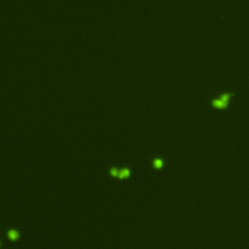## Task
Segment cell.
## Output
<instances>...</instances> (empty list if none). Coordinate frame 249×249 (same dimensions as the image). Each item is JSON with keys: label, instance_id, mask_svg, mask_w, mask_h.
<instances>
[{"label": "cell", "instance_id": "6da1fadb", "mask_svg": "<svg viewBox=\"0 0 249 249\" xmlns=\"http://www.w3.org/2000/svg\"><path fill=\"white\" fill-rule=\"evenodd\" d=\"M235 95V92H224L220 95L219 97L211 99V105L213 107L219 108V109H226L229 104L231 98Z\"/></svg>", "mask_w": 249, "mask_h": 249}, {"label": "cell", "instance_id": "3957f363", "mask_svg": "<svg viewBox=\"0 0 249 249\" xmlns=\"http://www.w3.org/2000/svg\"><path fill=\"white\" fill-rule=\"evenodd\" d=\"M129 175V169H123L120 172H119V176L121 177V178H123L124 176H128Z\"/></svg>", "mask_w": 249, "mask_h": 249}, {"label": "cell", "instance_id": "277c9868", "mask_svg": "<svg viewBox=\"0 0 249 249\" xmlns=\"http://www.w3.org/2000/svg\"><path fill=\"white\" fill-rule=\"evenodd\" d=\"M153 162H154L155 167H157V168H159V167H161V163H162V162H161V160H160V159H155Z\"/></svg>", "mask_w": 249, "mask_h": 249}, {"label": "cell", "instance_id": "7a4b0ae2", "mask_svg": "<svg viewBox=\"0 0 249 249\" xmlns=\"http://www.w3.org/2000/svg\"><path fill=\"white\" fill-rule=\"evenodd\" d=\"M8 236L11 240H17L19 238V233L15 230H11L8 232Z\"/></svg>", "mask_w": 249, "mask_h": 249}, {"label": "cell", "instance_id": "5b68a950", "mask_svg": "<svg viewBox=\"0 0 249 249\" xmlns=\"http://www.w3.org/2000/svg\"><path fill=\"white\" fill-rule=\"evenodd\" d=\"M111 173L113 174V175H119V172H118V170H117V169H115V168H113V169H111Z\"/></svg>", "mask_w": 249, "mask_h": 249}]
</instances>
